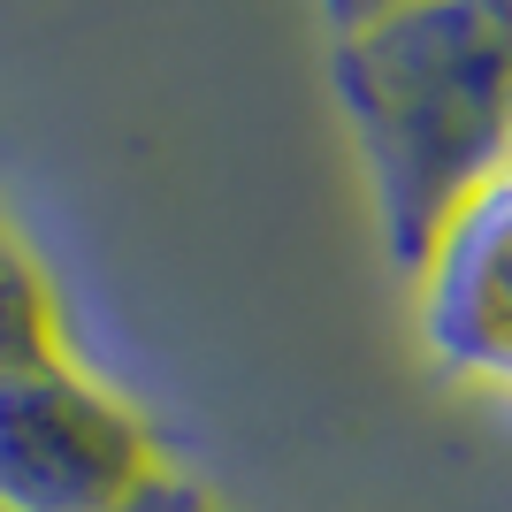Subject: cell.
Listing matches in <instances>:
<instances>
[{
	"instance_id": "obj_4",
	"label": "cell",
	"mask_w": 512,
	"mask_h": 512,
	"mask_svg": "<svg viewBox=\"0 0 512 512\" xmlns=\"http://www.w3.org/2000/svg\"><path fill=\"white\" fill-rule=\"evenodd\" d=\"M62 360L69 344H62V321H54V299H46V276L0 230V375H31V367H62Z\"/></svg>"
},
{
	"instance_id": "obj_1",
	"label": "cell",
	"mask_w": 512,
	"mask_h": 512,
	"mask_svg": "<svg viewBox=\"0 0 512 512\" xmlns=\"http://www.w3.org/2000/svg\"><path fill=\"white\" fill-rule=\"evenodd\" d=\"M329 85L360 138L390 268L413 283L512 184V8H344L329 16Z\"/></svg>"
},
{
	"instance_id": "obj_2",
	"label": "cell",
	"mask_w": 512,
	"mask_h": 512,
	"mask_svg": "<svg viewBox=\"0 0 512 512\" xmlns=\"http://www.w3.org/2000/svg\"><path fill=\"white\" fill-rule=\"evenodd\" d=\"M169 451L77 360L0 375V512H153Z\"/></svg>"
},
{
	"instance_id": "obj_3",
	"label": "cell",
	"mask_w": 512,
	"mask_h": 512,
	"mask_svg": "<svg viewBox=\"0 0 512 512\" xmlns=\"http://www.w3.org/2000/svg\"><path fill=\"white\" fill-rule=\"evenodd\" d=\"M413 306L428 352L451 375L512 398V184L436 245V260L413 276Z\"/></svg>"
}]
</instances>
